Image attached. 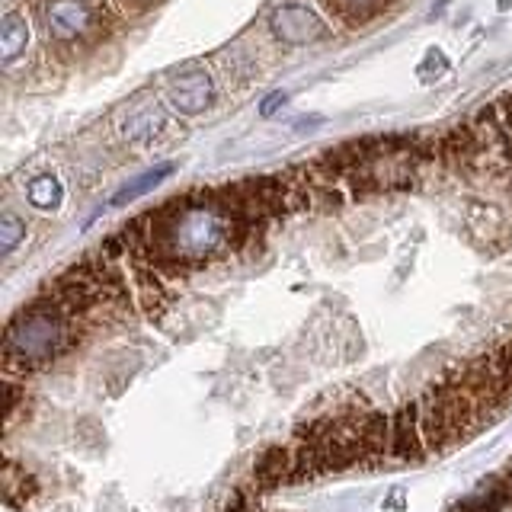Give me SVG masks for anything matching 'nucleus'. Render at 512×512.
<instances>
[{
	"label": "nucleus",
	"mask_w": 512,
	"mask_h": 512,
	"mask_svg": "<svg viewBox=\"0 0 512 512\" xmlns=\"http://www.w3.org/2000/svg\"><path fill=\"white\" fill-rule=\"evenodd\" d=\"M84 320L64 311L58 301L39 295L16 314L4 330V368L7 375L39 372L48 362L64 356L80 336Z\"/></svg>",
	"instance_id": "1"
},
{
	"label": "nucleus",
	"mask_w": 512,
	"mask_h": 512,
	"mask_svg": "<svg viewBox=\"0 0 512 512\" xmlns=\"http://www.w3.org/2000/svg\"><path fill=\"white\" fill-rule=\"evenodd\" d=\"M471 125L477 132L480 167H484L487 180H506V176H512V141L506 135L500 116H496V106L493 103L480 106L471 116Z\"/></svg>",
	"instance_id": "2"
},
{
	"label": "nucleus",
	"mask_w": 512,
	"mask_h": 512,
	"mask_svg": "<svg viewBox=\"0 0 512 512\" xmlns=\"http://www.w3.org/2000/svg\"><path fill=\"white\" fill-rule=\"evenodd\" d=\"M269 32L285 45H314L330 36V23L308 4H282L269 13Z\"/></svg>",
	"instance_id": "3"
},
{
	"label": "nucleus",
	"mask_w": 512,
	"mask_h": 512,
	"mask_svg": "<svg viewBox=\"0 0 512 512\" xmlns=\"http://www.w3.org/2000/svg\"><path fill=\"white\" fill-rule=\"evenodd\" d=\"M442 167L468 183L484 180V167H480V144L471 119L458 122L442 135Z\"/></svg>",
	"instance_id": "4"
},
{
	"label": "nucleus",
	"mask_w": 512,
	"mask_h": 512,
	"mask_svg": "<svg viewBox=\"0 0 512 512\" xmlns=\"http://www.w3.org/2000/svg\"><path fill=\"white\" fill-rule=\"evenodd\" d=\"M96 23H100V13L90 0H48L45 7V26L61 42L90 36Z\"/></svg>",
	"instance_id": "5"
},
{
	"label": "nucleus",
	"mask_w": 512,
	"mask_h": 512,
	"mask_svg": "<svg viewBox=\"0 0 512 512\" xmlns=\"http://www.w3.org/2000/svg\"><path fill=\"white\" fill-rule=\"evenodd\" d=\"M167 96L180 116H199L215 103V84L205 68H186L180 77H173Z\"/></svg>",
	"instance_id": "6"
},
{
	"label": "nucleus",
	"mask_w": 512,
	"mask_h": 512,
	"mask_svg": "<svg viewBox=\"0 0 512 512\" xmlns=\"http://www.w3.org/2000/svg\"><path fill=\"white\" fill-rule=\"evenodd\" d=\"M295 480V458L292 448L279 445L263 452V458L253 464V490H272L279 484H292Z\"/></svg>",
	"instance_id": "7"
},
{
	"label": "nucleus",
	"mask_w": 512,
	"mask_h": 512,
	"mask_svg": "<svg viewBox=\"0 0 512 512\" xmlns=\"http://www.w3.org/2000/svg\"><path fill=\"white\" fill-rule=\"evenodd\" d=\"M343 26H362L388 7V0H320Z\"/></svg>",
	"instance_id": "8"
},
{
	"label": "nucleus",
	"mask_w": 512,
	"mask_h": 512,
	"mask_svg": "<svg viewBox=\"0 0 512 512\" xmlns=\"http://www.w3.org/2000/svg\"><path fill=\"white\" fill-rule=\"evenodd\" d=\"M170 173H173V164H170V160H164V164H157V167H151V170H144L141 176H135V180H128V183L116 192V196H112V205H128V202H135V199H141V196H148V192L164 183Z\"/></svg>",
	"instance_id": "9"
},
{
	"label": "nucleus",
	"mask_w": 512,
	"mask_h": 512,
	"mask_svg": "<svg viewBox=\"0 0 512 512\" xmlns=\"http://www.w3.org/2000/svg\"><path fill=\"white\" fill-rule=\"evenodd\" d=\"M29 45V23L23 13H7L0 20V52H4V61H16Z\"/></svg>",
	"instance_id": "10"
},
{
	"label": "nucleus",
	"mask_w": 512,
	"mask_h": 512,
	"mask_svg": "<svg viewBox=\"0 0 512 512\" xmlns=\"http://www.w3.org/2000/svg\"><path fill=\"white\" fill-rule=\"evenodd\" d=\"M26 199L32 208H39V212H55V208H61V202H64V186L58 176L42 173L36 180H29Z\"/></svg>",
	"instance_id": "11"
},
{
	"label": "nucleus",
	"mask_w": 512,
	"mask_h": 512,
	"mask_svg": "<svg viewBox=\"0 0 512 512\" xmlns=\"http://www.w3.org/2000/svg\"><path fill=\"white\" fill-rule=\"evenodd\" d=\"M164 128V116H160V109H141L138 116L128 119L125 125V138H132V141H151L157 138V132Z\"/></svg>",
	"instance_id": "12"
},
{
	"label": "nucleus",
	"mask_w": 512,
	"mask_h": 512,
	"mask_svg": "<svg viewBox=\"0 0 512 512\" xmlns=\"http://www.w3.org/2000/svg\"><path fill=\"white\" fill-rule=\"evenodd\" d=\"M32 490H36L32 487V480L26 474H16V464L7 461V468H4V500H7V506L16 509L20 503H26L32 496Z\"/></svg>",
	"instance_id": "13"
},
{
	"label": "nucleus",
	"mask_w": 512,
	"mask_h": 512,
	"mask_svg": "<svg viewBox=\"0 0 512 512\" xmlns=\"http://www.w3.org/2000/svg\"><path fill=\"white\" fill-rule=\"evenodd\" d=\"M26 237V221L16 218L13 212H7L0 218V253L10 256L16 247H20V240Z\"/></svg>",
	"instance_id": "14"
},
{
	"label": "nucleus",
	"mask_w": 512,
	"mask_h": 512,
	"mask_svg": "<svg viewBox=\"0 0 512 512\" xmlns=\"http://www.w3.org/2000/svg\"><path fill=\"white\" fill-rule=\"evenodd\" d=\"M285 103H288V96H285L282 90L269 93L266 100L260 103V116H272V112H279V106H285Z\"/></svg>",
	"instance_id": "15"
}]
</instances>
